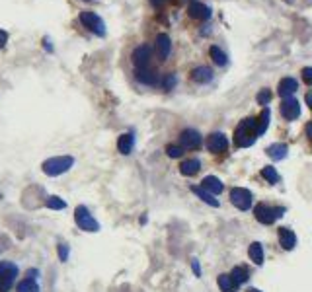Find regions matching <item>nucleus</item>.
Masks as SVG:
<instances>
[{"instance_id":"26","label":"nucleus","mask_w":312,"mask_h":292,"mask_svg":"<svg viewBox=\"0 0 312 292\" xmlns=\"http://www.w3.org/2000/svg\"><path fill=\"white\" fill-rule=\"evenodd\" d=\"M267 154H269L273 160H283V158L287 156V144H281V142L271 144V146L267 148Z\"/></svg>"},{"instance_id":"16","label":"nucleus","mask_w":312,"mask_h":292,"mask_svg":"<svg viewBox=\"0 0 312 292\" xmlns=\"http://www.w3.org/2000/svg\"><path fill=\"white\" fill-rule=\"evenodd\" d=\"M201 187H203L205 191H209L211 195H218V193H222L224 183H222L218 177H215V175H207V177H203Z\"/></svg>"},{"instance_id":"27","label":"nucleus","mask_w":312,"mask_h":292,"mask_svg":"<svg viewBox=\"0 0 312 292\" xmlns=\"http://www.w3.org/2000/svg\"><path fill=\"white\" fill-rule=\"evenodd\" d=\"M218 287H220V291L222 292H234L238 287H236V283L232 281V277L230 275H220L218 277Z\"/></svg>"},{"instance_id":"32","label":"nucleus","mask_w":312,"mask_h":292,"mask_svg":"<svg viewBox=\"0 0 312 292\" xmlns=\"http://www.w3.org/2000/svg\"><path fill=\"white\" fill-rule=\"evenodd\" d=\"M166 154H168L170 158H180V156L184 154V148H182V146H176V144H168V146H166Z\"/></svg>"},{"instance_id":"7","label":"nucleus","mask_w":312,"mask_h":292,"mask_svg":"<svg viewBox=\"0 0 312 292\" xmlns=\"http://www.w3.org/2000/svg\"><path fill=\"white\" fill-rule=\"evenodd\" d=\"M230 201L238 210H248L252 207V193L244 187H234L230 189Z\"/></svg>"},{"instance_id":"6","label":"nucleus","mask_w":312,"mask_h":292,"mask_svg":"<svg viewBox=\"0 0 312 292\" xmlns=\"http://www.w3.org/2000/svg\"><path fill=\"white\" fill-rule=\"evenodd\" d=\"M74 220H76L78 228L84 230V232H98V230H100L98 220L90 214V210H88L84 205L76 207V210H74Z\"/></svg>"},{"instance_id":"4","label":"nucleus","mask_w":312,"mask_h":292,"mask_svg":"<svg viewBox=\"0 0 312 292\" xmlns=\"http://www.w3.org/2000/svg\"><path fill=\"white\" fill-rule=\"evenodd\" d=\"M285 209L283 207H269L267 203H260L256 209H254V214L256 218L261 222V224H273L277 218L283 216Z\"/></svg>"},{"instance_id":"41","label":"nucleus","mask_w":312,"mask_h":292,"mask_svg":"<svg viewBox=\"0 0 312 292\" xmlns=\"http://www.w3.org/2000/svg\"><path fill=\"white\" fill-rule=\"evenodd\" d=\"M307 134H309V138L312 140V123H309V125H307Z\"/></svg>"},{"instance_id":"38","label":"nucleus","mask_w":312,"mask_h":292,"mask_svg":"<svg viewBox=\"0 0 312 292\" xmlns=\"http://www.w3.org/2000/svg\"><path fill=\"white\" fill-rule=\"evenodd\" d=\"M191 267H193V271H195V275L199 277V275H201V269H199V263H197V259H191Z\"/></svg>"},{"instance_id":"20","label":"nucleus","mask_w":312,"mask_h":292,"mask_svg":"<svg viewBox=\"0 0 312 292\" xmlns=\"http://www.w3.org/2000/svg\"><path fill=\"white\" fill-rule=\"evenodd\" d=\"M201 169V162L199 160H186V162H182V166H180V171H182V175H195L197 171Z\"/></svg>"},{"instance_id":"39","label":"nucleus","mask_w":312,"mask_h":292,"mask_svg":"<svg viewBox=\"0 0 312 292\" xmlns=\"http://www.w3.org/2000/svg\"><path fill=\"white\" fill-rule=\"evenodd\" d=\"M43 47H45V49H47V51H49V53H53V45H51V41H49V39H47V37H45V39H43Z\"/></svg>"},{"instance_id":"1","label":"nucleus","mask_w":312,"mask_h":292,"mask_svg":"<svg viewBox=\"0 0 312 292\" xmlns=\"http://www.w3.org/2000/svg\"><path fill=\"white\" fill-rule=\"evenodd\" d=\"M258 136H260V134H258V119H254V117H248V119L240 121L236 130H234V142H236V146H240V148L252 146Z\"/></svg>"},{"instance_id":"9","label":"nucleus","mask_w":312,"mask_h":292,"mask_svg":"<svg viewBox=\"0 0 312 292\" xmlns=\"http://www.w3.org/2000/svg\"><path fill=\"white\" fill-rule=\"evenodd\" d=\"M151 57H153V49L149 45H141V47H137L133 51L131 61H133V65L137 68H147L149 63H151Z\"/></svg>"},{"instance_id":"13","label":"nucleus","mask_w":312,"mask_h":292,"mask_svg":"<svg viewBox=\"0 0 312 292\" xmlns=\"http://www.w3.org/2000/svg\"><path fill=\"white\" fill-rule=\"evenodd\" d=\"M170 51H172V41H170V37H168L166 33H160V35L156 37V53H158V59H160V61H166L168 55H170Z\"/></svg>"},{"instance_id":"42","label":"nucleus","mask_w":312,"mask_h":292,"mask_svg":"<svg viewBox=\"0 0 312 292\" xmlns=\"http://www.w3.org/2000/svg\"><path fill=\"white\" fill-rule=\"evenodd\" d=\"M307 103L311 105V109H312V92H309V94H307Z\"/></svg>"},{"instance_id":"37","label":"nucleus","mask_w":312,"mask_h":292,"mask_svg":"<svg viewBox=\"0 0 312 292\" xmlns=\"http://www.w3.org/2000/svg\"><path fill=\"white\" fill-rule=\"evenodd\" d=\"M6 43H8V33L4 32V30H0V49H2Z\"/></svg>"},{"instance_id":"12","label":"nucleus","mask_w":312,"mask_h":292,"mask_svg":"<svg viewBox=\"0 0 312 292\" xmlns=\"http://www.w3.org/2000/svg\"><path fill=\"white\" fill-rule=\"evenodd\" d=\"M187 14L193 20H209L211 18V8L201 4V2H191L189 8H187Z\"/></svg>"},{"instance_id":"25","label":"nucleus","mask_w":312,"mask_h":292,"mask_svg":"<svg viewBox=\"0 0 312 292\" xmlns=\"http://www.w3.org/2000/svg\"><path fill=\"white\" fill-rule=\"evenodd\" d=\"M230 277H232V281L236 283V287H240V285L248 283V279H250L248 271H246L244 267H234V269H232V273H230Z\"/></svg>"},{"instance_id":"5","label":"nucleus","mask_w":312,"mask_h":292,"mask_svg":"<svg viewBox=\"0 0 312 292\" xmlns=\"http://www.w3.org/2000/svg\"><path fill=\"white\" fill-rule=\"evenodd\" d=\"M80 24H82L88 32L96 33V35H100V37L105 35V24H104V20H102L96 12H90V10L80 12Z\"/></svg>"},{"instance_id":"22","label":"nucleus","mask_w":312,"mask_h":292,"mask_svg":"<svg viewBox=\"0 0 312 292\" xmlns=\"http://www.w3.org/2000/svg\"><path fill=\"white\" fill-rule=\"evenodd\" d=\"M16 292H41V289H39V285H37L35 279H28V277H26L24 281L18 283Z\"/></svg>"},{"instance_id":"30","label":"nucleus","mask_w":312,"mask_h":292,"mask_svg":"<svg viewBox=\"0 0 312 292\" xmlns=\"http://www.w3.org/2000/svg\"><path fill=\"white\" fill-rule=\"evenodd\" d=\"M261 177H263L265 181H269V183H277V181H279V173H277L275 167H271V166H267V167L261 169Z\"/></svg>"},{"instance_id":"36","label":"nucleus","mask_w":312,"mask_h":292,"mask_svg":"<svg viewBox=\"0 0 312 292\" xmlns=\"http://www.w3.org/2000/svg\"><path fill=\"white\" fill-rule=\"evenodd\" d=\"M26 277H28V279H35V281H37V277H39V269H28Z\"/></svg>"},{"instance_id":"40","label":"nucleus","mask_w":312,"mask_h":292,"mask_svg":"<svg viewBox=\"0 0 312 292\" xmlns=\"http://www.w3.org/2000/svg\"><path fill=\"white\" fill-rule=\"evenodd\" d=\"M164 2H166V0H151V4H153L155 8H160V6H164Z\"/></svg>"},{"instance_id":"18","label":"nucleus","mask_w":312,"mask_h":292,"mask_svg":"<svg viewBox=\"0 0 312 292\" xmlns=\"http://www.w3.org/2000/svg\"><path fill=\"white\" fill-rule=\"evenodd\" d=\"M299 90V82L295 78H283L279 82V96L281 97H291Z\"/></svg>"},{"instance_id":"17","label":"nucleus","mask_w":312,"mask_h":292,"mask_svg":"<svg viewBox=\"0 0 312 292\" xmlns=\"http://www.w3.org/2000/svg\"><path fill=\"white\" fill-rule=\"evenodd\" d=\"M279 244L283 250H293L297 246V236L291 228H279Z\"/></svg>"},{"instance_id":"29","label":"nucleus","mask_w":312,"mask_h":292,"mask_svg":"<svg viewBox=\"0 0 312 292\" xmlns=\"http://www.w3.org/2000/svg\"><path fill=\"white\" fill-rule=\"evenodd\" d=\"M47 209H51V210H62V209H66V203L62 201L61 197H47Z\"/></svg>"},{"instance_id":"15","label":"nucleus","mask_w":312,"mask_h":292,"mask_svg":"<svg viewBox=\"0 0 312 292\" xmlns=\"http://www.w3.org/2000/svg\"><path fill=\"white\" fill-rule=\"evenodd\" d=\"M191 80L197 84H207L213 80V70L209 66H195L191 70Z\"/></svg>"},{"instance_id":"31","label":"nucleus","mask_w":312,"mask_h":292,"mask_svg":"<svg viewBox=\"0 0 312 292\" xmlns=\"http://www.w3.org/2000/svg\"><path fill=\"white\" fill-rule=\"evenodd\" d=\"M256 101H258L260 105H267V103L271 101V92H269L267 88L260 90V92H258V96H256Z\"/></svg>"},{"instance_id":"28","label":"nucleus","mask_w":312,"mask_h":292,"mask_svg":"<svg viewBox=\"0 0 312 292\" xmlns=\"http://www.w3.org/2000/svg\"><path fill=\"white\" fill-rule=\"evenodd\" d=\"M209 55H211V59H213V63L218 66H222V65H226V55L218 49L217 45H213L211 49H209Z\"/></svg>"},{"instance_id":"43","label":"nucleus","mask_w":312,"mask_h":292,"mask_svg":"<svg viewBox=\"0 0 312 292\" xmlns=\"http://www.w3.org/2000/svg\"><path fill=\"white\" fill-rule=\"evenodd\" d=\"M248 292H261V291H258V289H250Z\"/></svg>"},{"instance_id":"21","label":"nucleus","mask_w":312,"mask_h":292,"mask_svg":"<svg viewBox=\"0 0 312 292\" xmlns=\"http://www.w3.org/2000/svg\"><path fill=\"white\" fill-rule=\"evenodd\" d=\"M191 191L197 195V197H199L203 203H207V205H211V207H218V201L215 199V195H211L209 191H205L203 187H197V185H193V187H191Z\"/></svg>"},{"instance_id":"34","label":"nucleus","mask_w":312,"mask_h":292,"mask_svg":"<svg viewBox=\"0 0 312 292\" xmlns=\"http://www.w3.org/2000/svg\"><path fill=\"white\" fill-rule=\"evenodd\" d=\"M57 253H59V259L64 263V261H68V253H70V250H68V246H66V244H59Z\"/></svg>"},{"instance_id":"8","label":"nucleus","mask_w":312,"mask_h":292,"mask_svg":"<svg viewBox=\"0 0 312 292\" xmlns=\"http://www.w3.org/2000/svg\"><path fill=\"white\" fill-rule=\"evenodd\" d=\"M281 115L287 121L299 119V115H301V103L295 97H283V101H281Z\"/></svg>"},{"instance_id":"3","label":"nucleus","mask_w":312,"mask_h":292,"mask_svg":"<svg viewBox=\"0 0 312 292\" xmlns=\"http://www.w3.org/2000/svg\"><path fill=\"white\" fill-rule=\"evenodd\" d=\"M20 269L12 261H0V292H10Z\"/></svg>"},{"instance_id":"19","label":"nucleus","mask_w":312,"mask_h":292,"mask_svg":"<svg viewBox=\"0 0 312 292\" xmlns=\"http://www.w3.org/2000/svg\"><path fill=\"white\" fill-rule=\"evenodd\" d=\"M133 146H135V136H133V132H125L119 136V140H117V150L121 152V154H131L133 152Z\"/></svg>"},{"instance_id":"11","label":"nucleus","mask_w":312,"mask_h":292,"mask_svg":"<svg viewBox=\"0 0 312 292\" xmlns=\"http://www.w3.org/2000/svg\"><path fill=\"white\" fill-rule=\"evenodd\" d=\"M207 148H209L211 152H215V154L224 152V150L228 148V140H226L224 132H213V134H209V138H207Z\"/></svg>"},{"instance_id":"14","label":"nucleus","mask_w":312,"mask_h":292,"mask_svg":"<svg viewBox=\"0 0 312 292\" xmlns=\"http://www.w3.org/2000/svg\"><path fill=\"white\" fill-rule=\"evenodd\" d=\"M135 78H137V82L147 84V86H156L158 84V74L155 70H151L149 66L147 68H137L135 70Z\"/></svg>"},{"instance_id":"35","label":"nucleus","mask_w":312,"mask_h":292,"mask_svg":"<svg viewBox=\"0 0 312 292\" xmlns=\"http://www.w3.org/2000/svg\"><path fill=\"white\" fill-rule=\"evenodd\" d=\"M303 80L312 86V66H307V68H303Z\"/></svg>"},{"instance_id":"2","label":"nucleus","mask_w":312,"mask_h":292,"mask_svg":"<svg viewBox=\"0 0 312 292\" xmlns=\"http://www.w3.org/2000/svg\"><path fill=\"white\" fill-rule=\"evenodd\" d=\"M72 166H74L72 156H55V158H49V160L41 164V169H43V173H47L51 177H57L61 173H66Z\"/></svg>"},{"instance_id":"23","label":"nucleus","mask_w":312,"mask_h":292,"mask_svg":"<svg viewBox=\"0 0 312 292\" xmlns=\"http://www.w3.org/2000/svg\"><path fill=\"white\" fill-rule=\"evenodd\" d=\"M269 119H271V113H269V109H267V107H263V109H261V113H260V117H258V134H260V136L267 130Z\"/></svg>"},{"instance_id":"24","label":"nucleus","mask_w":312,"mask_h":292,"mask_svg":"<svg viewBox=\"0 0 312 292\" xmlns=\"http://www.w3.org/2000/svg\"><path fill=\"white\" fill-rule=\"evenodd\" d=\"M248 255H250V259L254 261L256 265H261V263H263V250H261V244L254 242V244L250 246Z\"/></svg>"},{"instance_id":"33","label":"nucleus","mask_w":312,"mask_h":292,"mask_svg":"<svg viewBox=\"0 0 312 292\" xmlns=\"http://www.w3.org/2000/svg\"><path fill=\"white\" fill-rule=\"evenodd\" d=\"M174 86H176V74L170 72V74L164 76V80H162V88H164V90H172Z\"/></svg>"},{"instance_id":"10","label":"nucleus","mask_w":312,"mask_h":292,"mask_svg":"<svg viewBox=\"0 0 312 292\" xmlns=\"http://www.w3.org/2000/svg\"><path fill=\"white\" fill-rule=\"evenodd\" d=\"M180 146H182V148H187V150L199 148V146H201V134L195 129L182 130V134H180Z\"/></svg>"}]
</instances>
